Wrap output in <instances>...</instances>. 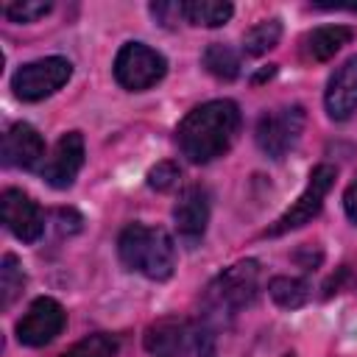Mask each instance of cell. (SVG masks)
<instances>
[{
    "label": "cell",
    "instance_id": "1",
    "mask_svg": "<svg viewBox=\"0 0 357 357\" xmlns=\"http://www.w3.org/2000/svg\"><path fill=\"white\" fill-rule=\"evenodd\" d=\"M240 126V106L229 98H215L184 114V120L176 128V145L187 162L209 165L234 145Z\"/></svg>",
    "mask_w": 357,
    "mask_h": 357
},
{
    "label": "cell",
    "instance_id": "2",
    "mask_svg": "<svg viewBox=\"0 0 357 357\" xmlns=\"http://www.w3.org/2000/svg\"><path fill=\"white\" fill-rule=\"evenodd\" d=\"M117 257L128 271L151 282H167L176 271V243L162 226L128 223L117 237Z\"/></svg>",
    "mask_w": 357,
    "mask_h": 357
},
{
    "label": "cell",
    "instance_id": "3",
    "mask_svg": "<svg viewBox=\"0 0 357 357\" xmlns=\"http://www.w3.org/2000/svg\"><path fill=\"white\" fill-rule=\"evenodd\" d=\"M215 337L218 329L204 318L167 315L145 329L142 346L151 357H215Z\"/></svg>",
    "mask_w": 357,
    "mask_h": 357
},
{
    "label": "cell",
    "instance_id": "4",
    "mask_svg": "<svg viewBox=\"0 0 357 357\" xmlns=\"http://www.w3.org/2000/svg\"><path fill=\"white\" fill-rule=\"evenodd\" d=\"M259 262L257 259H240L229 268H223L204 293V321H209L215 329L234 318L240 310L251 307L259 293Z\"/></svg>",
    "mask_w": 357,
    "mask_h": 357
},
{
    "label": "cell",
    "instance_id": "5",
    "mask_svg": "<svg viewBox=\"0 0 357 357\" xmlns=\"http://www.w3.org/2000/svg\"><path fill=\"white\" fill-rule=\"evenodd\" d=\"M337 170L329 162H321L310 170V178L304 184V190L298 192V198L262 231L265 237H282L287 231H296L301 226H307L312 218H318V212L324 209V198L329 195V190L335 187Z\"/></svg>",
    "mask_w": 357,
    "mask_h": 357
},
{
    "label": "cell",
    "instance_id": "6",
    "mask_svg": "<svg viewBox=\"0 0 357 357\" xmlns=\"http://www.w3.org/2000/svg\"><path fill=\"white\" fill-rule=\"evenodd\" d=\"M307 126V112L304 106L293 103V106H279L273 112H265L257 120L254 128V142L257 148L268 156V159H284L301 139Z\"/></svg>",
    "mask_w": 357,
    "mask_h": 357
},
{
    "label": "cell",
    "instance_id": "7",
    "mask_svg": "<svg viewBox=\"0 0 357 357\" xmlns=\"http://www.w3.org/2000/svg\"><path fill=\"white\" fill-rule=\"evenodd\" d=\"M165 75L167 59L145 42H126L114 56V81L128 92H145Z\"/></svg>",
    "mask_w": 357,
    "mask_h": 357
},
{
    "label": "cell",
    "instance_id": "8",
    "mask_svg": "<svg viewBox=\"0 0 357 357\" xmlns=\"http://www.w3.org/2000/svg\"><path fill=\"white\" fill-rule=\"evenodd\" d=\"M73 75V64L64 56H45L28 64H20L11 75V89L20 100L36 103L56 95Z\"/></svg>",
    "mask_w": 357,
    "mask_h": 357
},
{
    "label": "cell",
    "instance_id": "9",
    "mask_svg": "<svg viewBox=\"0 0 357 357\" xmlns=\"http://www.w3.org/2000/svg\"><path fill=\"white\" fill-rule=\"evenodd\" d=\"M209 215H212V198L204 184H190L178 192L173 204V226H176L178 240L187 248H195L204 240Z\"/></svg>",
    "mask_w": 357,
    "mask_h": 357
},
{
    "label": "cell",
    "instance_id": "10",
    "mask_svg": "<svg viewBox=\"0 0 357 357\" xmlns=\"http://www.w3.org/2000/svg\"><path fill=\"white\" fill-rule=\"evenodd\" d=\"M64 324H67L64 307L50 296H39L31 301L25 315L17 321V340L31 349L47 346L61 335Z\"/></svg>",
    "mask_w": 357,
    "mask_h": 357
},
{
    "label": "cell",
    "instance_id": "11",
    "mask_svg": "<svg viewBox=\"0 0 357 357\" xmlns=\"http://www.w3.org/2000/svg\"><path fill=\"white\" fill-rule=\"evenodd\" d=\"M0 218H3V226L22 243H36L45 231V215L39 209V204L17 190V187H8L3 190L0 195Z\"/></svg>",
    "mask_w": 357,
    "mask_h": 357
},
{
    "label": "cell",
    "instance_id": "12",
    "mask_svg": "<svg viewBox=\"0 0 357 357\" xmlns=\"http://www.w3.org/2000/svg\"><path fill=\"white\" fill-rule=\"evenodd\" d=\"M84 156H86V148H84L81 131H67L59 137V142L53 145V153L45 159L39 173L53 190H67L75 184L84 167Z\"/></svg>",
    "mask_w": 357,
    "mask_h": 357
},
{
    "label": "cell",
    "instance_id": "13",
    "mask_svg": "<svg viewBox=\"0 0 357 357\" xmlns=\"http://www.w3.org/2000/svg\"><path fill=\"white\" fill-rule=\"evenodd\" d=\"M0 156H3L6 167L36 170L39 165H45V139L31 123H25V120L11 123L8 131L3 134Z\"/></svg>",
    "mask_w": 357,
    "mask_h": 357
},
{
    "label": "cell",
    "instance_id": "14",
    "mask_svg": "<svg viewBox=\"0 0 357 357\" xmlns=\"http://www.w3.org/2000/svg\"><path fill=\"white\" fill-rule=\"evenodd\" d=\"M324 109L332 120L343 123L357 112V53L349 56L326 81Z\"/></svg>",
    "mask_w": 357,
    "mask_h": 357
},
{
    "label": "cell",
    "instance_id": "15",
    "mask_svg": "<svg viewBox=\"0 0 357 357\" xmlns=\"http://www.w3.org/2000/svg\"><path fill=\"white\" fill-rule=\"evenodd\" d=\"M354 39L351 25H318L301 39V56L307 61H329Z\"/></svg>",
    "mask_w": 357,
    "mask_h": 357
},
{
    "label": "cell",
    "instance_id": "16",
    "mask_svg": "<svg viewBox=\"0 0 357 357\" xmlns=\"http://www.w3.org/2000/svg\"><path fill=\"white\" fill-rule=\"evenodd\" d=\"M201 64L218 81H234L240 75V67H243L240 53L226 42H209L201 53Z\"/></svg>",
    "mask_w": 357,
    "mask_h": 357
},
{
    "label": "cell",
    "instance_id": "17",
    "mask_svg": "<svg viewBox=\"0 0 357 357\" xmlns=\"http://www.w3.org/2000/svg\"><path fill=\"white\" fill-rule=\"evenodd\" d=\"M268 296L282 310H301L312 298V287L301 276H273L268 282Z\"/></svg>",
    "mask_w": 357,
    "mask_h": 357
},
{
    "label": "cell",
    "instance_id": "18",
    "mask_svg": "<svg viewBox=\"0 0 357 357\" xmlns=\"http://www.w3.org/2000/svg\"><path fill=\"white\" fill-rule=\"evenodd\" d=\"M234 6L226 0H184V22L198 28H220L231 20Z\"/></svg>",
    "mask_w": 357,
    "mask_h": 357
},
{
    "label": "cell",
    "instance_id": "19",
    "mask_svg": "<svg viewBox=\"0 0 357 357\" xmlns=\"http://www.w3.org/2000/svg\"><path fill=\"white\" fill-rule=\"evenodd\" d=\"M279 39H282V22L279 20H262L243 33V53L245 56H262V53L273 50L279 45Z\"/></svg>",
    "mask_w": 357,
    "mask_h": 357
},
{
    "label": "cell",
    "instance_id": "20",
    "mask_svg": "<svg viewBox=\"0 0 357 357\" xmlns=\"http://www.w3.org/2000/svg\"><path fill=\"white\" fill-rule=\"evenodd\" d=\"M25 282H28V276H25L20 259L14 254H6L0 262V307L3 310H8L22 296Z\"/></svg>",
    "mask_w": 357,
    "mask_h": 357
},
{
    "label": "cell",
    "instance_id": "21",
    "mask_svg": "<svg viewBox=\"0 0 357 357\" xmlns=\"http://www.w3.org/2000/svg\"><path fill=\"white\" fill-rule=\"evenodd\" d=\"M117 351H120V340L114 335L92 332L78 343H73L61 357H117Z\"/></svg>",
    "mask_w": 357,
    "mask_h": 357
},
{
    "label": "cell",
    "instance_id": "22",
    "mask_svg": "<svg viewBox=\"0 0 357 357\" xmlns=\"http://www.w3.org/2000/svg\"><path fill=\"white\" fill-rule=\"evenodd\" d=\"M50 8H53V3H47V0H17V3L3 6V14L11 22H36L45 14H50Z\"/></svg>",
    "mask_w": 357,
    "mask_h": 357
},
{
    "label": "cell",
    "instance_id": "23",
    "mask_svg": "<svg viewBox=\"0 0 357 357\" xmlns=\"http://www.w3.org/2000/svg\"><path fill=\"white\" fill-rule=\"evenodd\" d=\"M178 181H181V167L170 159H165L148 170V187L156 192H167V190L178 187Z\"/></svg>",
    "mask_w": 357,
    "mask_h": 357
},
{
    "label": "cell",
    "instance_id": "24",
    "mask_svg": "<svg viewBox=\"0 0 357 357\" xmlns=\"http://www.w3.org/2000/svg\"><path fill=\"white\" fill-rule=\"evenodd\" d=\"M151 17L162 25V28H176L184 20V3H173V0H159L148 6Z\"/></svg>",
    "mask_w": 357,
    "mask_h": 357
},
{
    "label": "cell",
    "instance_id": "25",
    "mask_svg": "<svg viewBox=\"0 0 357 357\" xmlns=\"http://www.w3.org/2000/svg\"><path fill=\"white\" fill-rule=\"evenodd\" d=\"M56 226H59L61 234H78L81 226H84V218H81V212L73 209V206H59V209H56Z\"/></svg>",
    "mask_w": 357,
    "mask_h": 357
},
{
    "label": "cell",
    "instance_id": "26",
    "mask_svg": "<svg viewBox=\"0 0 357 357\" xmlns=\"http://www.w3.org/2000/svg\"><path fill=\"white\" fill-rule=\"evenodd\" d=\"M293 259L304 268V271H315L318 265H321V259H324V254H321V248H312V245H301L296 254H293Z\"/></svg>",
    "mask_w": 357,
    "mask_h": 357
},
{
    "label": "cell",
    "instance_id": "27",
    "mask_svg": "<svg viewBox=\"0 0 357 357\" xmlns=\"http://www.w3.org/2000/svg\"><path fill=\"white\" fill-rule=\"evenodd\" d=\"M343 212H346V218L357 226V176L349 181V187L343 190Z\"/></svg>",
    "mask_w": 357,
    "mask_h": 357
},
{
    "label": "cell",
    "instance_id": "28",
    "mask_svg": "<svg viewBox=\"0 0 357 357\" xmlns=\"http://www.w3.org/2000/svg\"><path fill=\"white\" fill-rule=\"evenodd\" d=\"M346 276H349V268H340V271H337V276H332V279L324 284V296L337 293V290H340V279H346Z\"/></svg>",
    "mask_w": 357,
    "mask_h": 357
},
{
    "label": "cell",
    "instance_id": "29",
    "mask_svg": "<svg viewBox=\"0 0 357 357\" xmlns=\"http://www.w3.org/2000/svg\"><path fill=\"white\" fill-rule=\"evenodd\" d=\"M276 75V64H268V67H262L254 78H251V84H262V81H271Z\"/></svg>",
    "mask_w": 357,
    "mask_h": 357
}]
</instances>
